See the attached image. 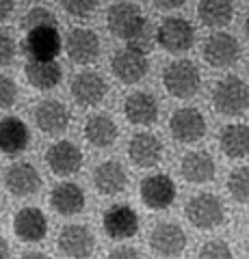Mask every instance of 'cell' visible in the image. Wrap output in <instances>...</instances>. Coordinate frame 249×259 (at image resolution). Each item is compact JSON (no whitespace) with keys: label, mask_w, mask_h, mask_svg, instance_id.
<instances>
[{"label":"cell","mask_w":249,"mask_h":259,"mask_svg":"<svg viewBox=\"0 0 249 259\" xmlns=\"http://www.w3.org/2000/svg\"><path fill=\"white\" fill-rule=\"evenodd\" d=\"M93 186L100 194H106V197H115V194L124 192L128 186L124 164H119L117 160H106L98 164L93 171Z\"/></svg>","instance_id":"22"},{"label":"cell","mask_w":249,"mask_h":259,"mask_svg":"<svg viewBox=\"0 0 249 259\" xmlns=\"http://www.w3.org/2000/svg\"><path fill=\"white\" fill-rule=\"evenodd\" d=\"M18 100V84L13 82L11 76L0 74V110L11 108Z\"/></svg>","instance_id":"34"},{"label":"cell","mask_w":249,"mask_h":259,"mask_svg":"<svg viewBox=\"0 0 249 259\" xmlns=\"http://www.w3.org/2000/svg\"><path fill=\"white\" fill-rule=\"evenodd\" d=\"M59 22H57V15H54L50 9L37 5L33 9H28V13L22 18V28L30 32L35 28H57Z\"/></svg>","instance_id":"30"},{"label":"cell","mask_w":249,"mask_h":259,"mask_svg":"<svg viewBox=\"0 0 249 259\" xmlns=\"http://www.w3.org/2000/svg\"><path fill=\"white\" fill-rule=\"evenodd\" d=\"M150 248L158 257H178L187 248V233L178 223H158L150 233Z\"/></svg>","instance_id":"11"},{"label":"cell","mask_w":249,"mask_h":259,"mask_svg":"<svg viewBox=\"0 0 249 259\" xmlns=\"http://www.w3.org/2000/svg\"><path fill=\"white\" fill-rule=\"evenodd\" d=\"M33 119H35V125L42 130L44 134H59V132H65L67 130L72 115H69V110L63 102L44 100L35 106Z\"/></svg>","instance_id":"18"},{"label":"cell","mask_w":249,"mask_h":259,"mask_svg":"<svg viewBox=\"0 0 249 259\" xmlns=\"http://www.w3.org/2000/svg\"><path fill=\"white\" fill-rule=\"evenodd\" d=\"M184 3L182 0H156L154 3V7L156 9H160V11H167V9H180Z\"/></svg>","instance_id":"37"},{"label":"cell","mask_w":249,"mask_h":259,"mask_svg":"<svg viewBox=\"0 0 249 259\" xmlns=\"http://www.w3.org/2000/svg\"><path fill=\"white\" fill-rule=\"evenodd\" d=\"M197 259H234L232 250L228 246V242L223 240H208L199 248Z\"/></svg>","instance_id":"32"},{"label":"cell","mask_w":249,"mask_h":259,"mask_svg":"<svg viewBox=\"0 0 249 259\" xmlns=\"http://www.w3.org/2000/svg\"><path fill=\"white\" fill-rule=\"evenodd\" d=\"M59 248L69 259H87L95 248V236L85 225H65L59 233Z\"/></svg>","instance_id":"12"},{"label":"cell","mask_w":249,"mask_h":259,"mask_svg":"<svg viewBox=\"0 0 249 259\" xmlns=\"http://www.w3.org/2000/svg\"><path fill=\"white\" fill-rule=\"evenodd\" d=\"M219 147L223 156L232 160H240L249 156V125L245 123H230L221 130Z\"/></svg>","instance_id":"28"},{"label":"cell","mask_w":249,"mask_h":259,"mask_svg":"<svg viewBox=\"0 0 249 259\" xmlns=\"http://www.w3.org/2000/svg\"><path fill=\"white\" fill-rule=\"evenodd\" d=\"M139 192L150 209H167L175 199V182L165 173H154L141 182Z\"/></svg>","instance_id":"16"},{"label":"cell","mask_w":249,"mask_h":259,"mask_svg":"<svg viewBox=\"0 0 249 259\" xmlns=\"http://www.w3.org/2000/svg\"><path fill=\"white\" fill-rule=\"evenodd\" d=\"M85 139L91 147H111L115 141H117V123L109 115H91L89 119L85 121Z\"/></svg>","instance_id":"27"},{"label":"cell","mask_w":249,"mask_h":259,"mask_svg":"<svg viewBox=\"0 0 249 259\" xmlns=\"http://www.w3.org/2000/svg\"><path fill=\"white\" fill-rule=\"evenodd\" d=\"M69 91L72 97L85 108H91V106H98V104L104 100L109 87H106V80H104L98 71H80V74L74 76L69 84Z\"/></svg>","instance_id":"15"},{"label":"cell","mask_w":249,"mask_h":259,"mask_svg":"<svg viewBox=\"0 0 249 259\" xmlns=\"http://www.w3.org/2000/svg\"><path fill=\"white\" fill-rule=\"evenodd\" d=\"M15 61V41L11 32L0 30V67L3 65H11Z\"/></svg>","instance_id":"35"},{"label":"cell","mask_w":249,"mask_h":259,"mask_svg":"<svg viewBox=\"0 0 249 259\" xmlns=\"http://www.w3.org/2000/svg\"><path fill=\"white\" fill-rule=\"evenodd\" d=\"M163 84L169 95L178 100H189L202 89V74L197 65L189 59L171 61L163 71Z\"/></svg>","instance_id":"3"},{"label":"cell","mask_w":249,"mask_h":259,"mask_svg":"<svg viewBox=\"0 0 249 259\" xmlns=\"http://www.w3.org/2000/svg\"><path fill=\"white\" fill-rule=\"evenodd\" d=\"M124 115L132 125L148 127L156 123L158 119V102L156 97L148 91H134L126 97L124 102Z\"/></svg>","instance_id":"20"},{"label":"cell","mask_w":249,"mask_h":259,"mask_svg":"<svg viewBox=\"0 0 249 259\" xmlns=\"http://www.w3.org/2000/svg\"><path fill=\"white\" fill-rule=\"evenodd\" d=\"M5 188L13 197H30L42 188V175L28 162H15L5 171Z\"/></svg>","instance_id":"17"},{"label":"cell","mask_w":249,"mask_h":259,"mask_svg":"<svg viewBox=\"0 0 249 259\" xmlns=\"http://www.w3.org/2000/svg\"><path fill=\"white\" fill-rule=\"evenodd\" d=\"M13 233L22 242H42L48 233L46 214L39 207H22L13 216Z\"/></svg>","instance_id":"21"},{"label":"cell","mask_w":249,"mask_h":259,"mask_svg":"<svg viewBox=\"0 0 249 259\" xmlns=\"http://www.w3.org/2000/svg\"><path fill=\"white\" fill-rule=\"evenodd\" d=\"M197 15L206 26L221 28L228 26L234 18V5L226 3V0H202L197 3Z\"/></svg>","instance_id":"29"},{"label":"cell","mask_w":249,"mask_h":259,"mask_svg":"<svg viewBox=\"0 0 249 259\" xmlns=\"http://www.w3.org/2000/svg\"><path fill=\"white\" fill-rule=\"evenodd\" d=\"M228 192L238 203L249 201V166H238L228 177Z\"/></svg>","instance_id":"31"},{"label":"cell","mask_w":249,"mask_h":259,"mask_svg":"<svg viewBox=\"0 0 249 259\" xmlns=\"http://www.w3.org/2000/svg\"><path fill=\"white\" fill-rule=\"evenodd\" d=\"M20 259H50L46 253H39V250H28V253H24Z\"/></svg>","instance_id":"39"},{"label":"cell","mask_w":249,"mask_h":259,"mask_svg":"<svg viewBox=\"0 0 249 259\" xmlns=\"http://www.w3.org/2000/svg\"><path fill=\"white\" fill-rule=\"evenodd\" d=\"M180 173H182L184 180L191 182V184H206L215 177L217 166H215V160H212L210 153L195 149V151H187L182 156Z\"/></svg>","instance_id":"24"},{"label":"cell","mask_w":249,"mask_h":259,"mask_svg":"<svg viewBox=\"0 0 249 259\" xmlns=\"http://www.w3.org/2000/svg\"><path fill=\"white\" fill-rule=\"evenodd\" d=\"M50 207L61 216H74L85 209V192L74 182H61L50 190Z\"/></svg>","instance_id":"23"},{"label":"cell","mask_w":249,"mask_h":259,"mask_svg":"<svg viewBox=\"0 0 249 259\" xmlns=\"http://www.w3.org/2000/svg\"><path fill=\"white\" fill-rule=\"evenodd\" d=\"M156 41L163 50L171 54L187 52L195 44V28L187 18L171 15V18H165L156 28Z\"/></svg>","instance_id":"5"},{"label":"cell","mask_w":249,"mask_h":259,"mask_svg":"<svg viewBox=\"0 0 249 259\" xmlns=\"http://www.w3.org/2000/svg\"><path fill=\"white\" fill-rule=\"evenodd\" d=\"M0 259H9V244L3 236H0Z\"/></svg>","instance_id":"40"},{"label":"cell","mask_w":249,"mask_h":259,"mask_svg":"<svg viewBox=\"0 0 249 259\" xmlns=\"http://www.w3.org/2000/svg\"><path fill=\"white\" fill-rule=\"evenodd\" d=\"M212 106L219 115L236 117L249 108V87L240 76L230 74L212 89Z\"/></svg>","instance_id":"1"},{"label":"cell","mask_w":249,"mask_h":259,"mask_svg":"<svg viewBox=\"0 0 249 259\" xmlns=\"http://www.w3.org/2000/svg\"><path fill=\"white\" fill-rule=\"evenodd\" d=\"M24 76H26V82L37 91H50L61 84L63 69L57 61H28L24 67Z\"/></svg>","instance_id":"26"},{"label":"cell","mask_w":249,"mask_h":259,"mask_svg":"<svg viewBox=\"0 0 249 259\" xmlns=\"http://www.w3.org/2000/svg\"><path fill=\"white\" fill-rule=\"evenodd\" d=\"M63 46L69 61L76 65H89L100 56V37L91 28H72Z\"/></svg>","instance_id":"9"},{"label":"cell","mask_w":249,"mask_h":259,"mask_svg":"<svg viewBox=\"0 0 249 259\" xmlns=\"http://www.w3.org/2000/svg\"><path fill=\"white\" fill-rule=\"evenodd\" d=\"M106 24L109 30L115 37L124 39L126 44H130L132 39H136L141 32L150 28V20L141 13L139 5L134 3H113L109 7Z\"/></svg>","instance_id":"2"},{"label":"cell","mask_w":249,"mask_h":259,"mask_svg":"<svg viewBox=\"0 0 249 259\" xmlns=\"http://www.w3.org/2000/svg\"><path fill=\"white\" fill-rule=\"evenodd\" d=\"M61 7L69 15H74V18L85 20L89 15H93V11L98 9V3H93V0H63Z\"/></svg>","instance_id":"33"},{"label":"cell","mask_w":249,"mask_h":259,"mask_svg":"<svg viewBox=\"0 0 249 259\" xmlns=\"http://www.w3.org/2000/svg\"><path fill=\"white\" fill-rule=\"evenodd\" d=\"M30 132L28 125L20 117H3L0 119V151L7 156H15L28 147Z\"/></svg>","instance_id":"25"},{"label":"cell","mask_w":249,"mask_h":259,"mask_svg":"<svg viewBox=\"0 0 249 259\" xmlns=\"http://www.w3.org/2000/svg\"><path fill=\"white\" fill-rule=\"evenodd\" d=\"M46 164L54 175L69 177L83 166V151L72 141H57L46 151Z\"/></svg>","instance_id":"10"},{"label":"cell","mask_w":249,"mask_h":259,"mask_svg":"<svg viewBox=\"0 0 249 259\" xmlns=\"http://www.w3.org/2000/svg\"><path fill=\"white\" fill-rule=\"evenodd\" d=\"M245 35H247V39H249V15H247V20H245Z\"/></svg>","instance_id":"41"},{"label":"cell","mask_w":249,"mask_h":259,"mask_svg":"<svg viewBox=\"0 0 249 259\" xmlns=\"http://www.w3.org/2000/svg\"><path fill=\"white\" fill-rule=\"evenodd\" d=\"M106 259H143V255L132 246H117L106 255Z\"/></svg>","instance_id":"36"},{"label":"cell","mask_w":249,"mask_h":259,"mask_svg":"<svg viewBox=\"0 0 249 259\" xmlns=\"http://www.w3.org/2000/svg\"><path fill=\"white\" fill-rule=\"evenodd\" d=\"M61 35L59 28H35L26 32L22 41V50L28 56V61H54L61 52Z\"/></svg>","instance_id":"6"},{"label":"cell","mask_w":249,"mask_h":259,"mask_svg":"<svg viewBox=\"0 0 249 259\" xmlns=\"http://www.w3.org/2000/svg\"><path fill=\"white\" fill-rule=\"evenodd\" d=\"M204 61L210 67H230L234 65L240 56V44L234 35L230 32H212L210 37L204 41Z\"/></svg>","instance_id":"7"},{"label":"cell","mask_w":249,"mask_h":259,"mask_svg":"<svg viewBox=\"0 0 249 259\" xmlns=\"http://www.w3.org/2000/svg\"><path fill=\"white\" fill-rule=\"evenodd\" d=\"M13 9H15V3H11V0H0V22H5L9 18Z\"/></svg>","instance_id":"38"},{"label":"cell","mask_w":249,"mask_h":259,"mask_svg":"<svg viewBox=\"0 0 249 259\" xmlns=\"http://www.w3.org/2000/svg\"><path fill=\"white\" fill-rule=\"evenodd\" d=\"M128 158L136 166L152 168L163 160V143L152 132H139L128 143Z\"/></svg>","instance_id":"19"},{"label":"cell","mask_w":249,"mask_h":259,"mask_svg":"<svg viewBox=\"0 0 249 259\" xmlns=\"http://www.w3.org/2000/svg\"><path fill=\"white\" fill-rule=\"evenodd\" d=\"M102 227L111 240H128L139 231V216L130 205L117 203L104 212Z\"/></svg>","instance_id":"14"},{"label":"cell","mask_w":249,"mask_h":259,"mask_svg":"<svg viewBox=\"0 0 249 259\" xmlns=\"http://www.w3.org/2000/svg\"><path fill=\"white\" fill-rule=\"evenodd\" d=\"M184 214H187L189 223L195 227V229H215L223 223L226 218V207H223V201L212 192H202L195 194L193 199H189V203L184 205Z\"/></svg>","instance_id":"4"},{"label":"cell","mask_w":249,"mask_h":259,"mask_svg":"<svg viewBox=\"0 0 249 259\" xmlns=\"http://www.w3.org/2000/svg\"><path fill=\"white\" fill-rule=\"evenodd\" d=\"M111 69H113L115 78L124 84H136L148 76L150 71V63L143 54L130 50V48H122L113 54L111 61Z\"/></svg>","instance_id":"13"},{"label":"cell","mask_w":249,"mask_h":259,"mask_svg":"<svg viewBox=\"0 0 249 259\" xmlns=\"http://www.w3.org/2000/svg\"><path fill=\"white\" fill-rule=\"evenodd\" d=\"M169 132L178 143H197L206 134V119L197 108H178L169 117Z\"/></svg>","instance_id":"8"}]
</instances>
